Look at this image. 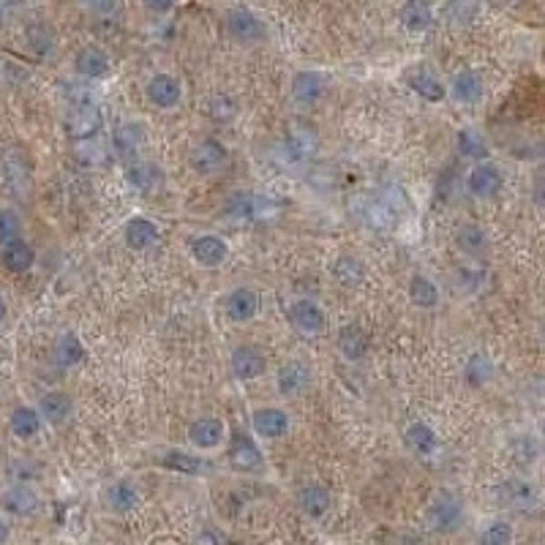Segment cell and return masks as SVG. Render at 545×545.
Masks as SVG:
<instances>
[{
    "label": "cell",
    "mask_w": 545,
    "mask_h": 545,
    "mask_svg": "<svg viewBox=\"0 0 545 545\" xmlns=\"http://www.w3.org/2000/svg\"><path fill=\"white\" fill-rule=\"evenodd\" d=\"M281 205L270 194L259 191H232L224 199V216L235 224H267L278 218Z\"/></svg>",
    "instance_id": "obj_1"
},
{
    "label": "cell",
    "mask_w": 545,
    "mask_h": 545,
    "mask_svg": "<svg viewBox=\"0 0 545 545\" xmlns=\"http://www.w3.org/2000/svg\"><path fill=\"white\" fill-rule=\"evenodd\" d=\"M278 150H281V158H284L287 164L303 167V164H308V161L317 156V150H319V134H317V128H314L311 123H306V120H289V123H287V131H284V136H281Z\"/></svg>",
    "instance_id": "obj_2"
},
{
    "label": "cell",
    "mask_w": 545,
    "mask_h": 545,
    "mask_svg": "<svg viewBox=\"0 0 545 545\" xmlns=\"http://www.w3.org/2000/svg\"><path fill=\"white\" fill-rule=\"evenodd\" d=\"M30 158L25 153V147H8L0 158V175L5 188L16 197V199H27L30 188H33V175H30Z\"/></svg>",
    "instance_id": "obj_3"
},
{
    "label": "cell",
    "mask_w": 545,
    "mask_h": 545,
    "mask_svg": "<svg viewBox=\"0 0 545 545\" xmlns=\"http://www.w3.org/2000/svg\"><path fill=\"white\" fill-rule=\"evenodd\" d=\"M426 521L437 535H453L461 530L464 524V505L453 491H439L429 510H426Z\"/></svg>",
    "instance_id": "obj_4"
},
{
    "label": "cell",
    "mask_w": 545,
    "mask_h": 545,
    "mask_svg": "<svg viewBox=\"0 0 545 545\" xmlns=\"http://www.w3.org/2000/svg\"><path fill=\"white\" fill-rule=\"evenodd\" d=\"M227 33H229L232 41L251 46V44H259L267 35V27H265L259 14H254L246 5H235V8L227 11Z\"/></svg>",
    "instance_id": "obj_5"
},
{
    "label": "cell",
    "mask_w": 545,
    "mask_h": 545,
    "mask_svg": "<svg viewBox=\"0 0 545 545\" xmlns=\"http://www.w3.org/2000/svg\"><path fill=\"white\" fill-rule=\"evenodd\" d=\"M188 164H191V169H194L197 175L210 177V175H218V172L227 169V164H229V150H227V145H224L221 139L207 136V139H202V142L194 145V150H191V156H188Z\"/></svg>",
    "instance_id": "obj_6"
},
{
    "label": "cell",
    "mask_w": 545,
    "mask_h": 545,
    "mask_svg": "<svg viewBox=\"0 0 545 545\" xmlns=\"http://www.w3.org/2000/svg\"><path fill=\"white\" fill-rule=\"evenodd\" d=\"M63 128H66V136H68L74 145H79V142H90V139H96L98 131L104 128V115H101V109H98L96 104H87V106H71V112H68Z\"/></svg>",
    "instance_id": "obj_7"
},
{
    "label": "cell",
    "mask_w": 545,
    "mask_h": 545,
    "mask_svg": "<svg viewBox=\"0 0 545 545\" xmlns=\"http://www.w3.org/2000/svg\"><path fill=\"white\" fill-rule=\"evenodd\" d=\"M497 500L500 505L519 510V513H532L538 508V486L527 478H508L497 486Z\"/></svg>",
    "instance_id": "obj_8"
},
{
    "label": "cell",
    "mask_w": 545,
    "mask_h": 545,
    "mask_svg": "<svg viewBox=\"0 0 545 545\" xmlns=\"http://www.w3.org/2000/svg\"><path fill=\"white\" fill-rule=\"evenodd\" d=\"M227 459H229V467L235 472H259L265 459H262V450L259 445L254 442V437H248L246 431H235L229 437V448H227Z\"/></svg>",
    "instance_id": "obj_9"
},
{
    "label": "cell",
    "mask_w": 545,
    "mask_h": 545,
    "mask_svg": "<svg viewBox=\"0 0 545 545\" xmlns=\"http://www.w3.org/2000/svg\"><path fill=\"white\" fill-rule=\"evenodd\" d=\"M328 87H330V79L322 74V71H314V68H306V71H298L292 76V98L300 104V106H314L319 104L325 96H328Z\"/></svg>",
    "instance_id": "obj_10"
},
{
    "label": "cell",
    "mask_w": 545,
    "mask_h": 545,
    "mask_svg": "<svg viewBox=\"0 0 545 545\" xmlns=\"http://www.w3.org/2000/svg\"><path fill=\"white\" fill-rule=\"evenodd\" d=\"M505 188V175L497 164L491 161H483V164H475L472 172L467 175V191L475 197V199H494L500 191Z\"/></svg>",
    "instance_id": "obj_11"
},
{
    "label": "cell",
    "mask_w": 545,
    "mask_h": 545,
    "mask_svg": "<svg viewBox=\"0 0 545 545\" xmlns=\"http://www.w3.org/2000/svg\"><path fill=\"white\" fill-rule=\"evenodd\" d=\"M229 368L235 374V379L240 382H251V379H259L265 371H267V358L259 347H251V344H243L237 349H232L229 355Z\"/></svg>",
    "instance_id": "obj_12"
},
{
    "label": "cell",
    "mask_w": 545,
    "mask_h": 545,
    "mask_svg": "<svg viewBox=\"0 0 545 545\" xmlns=\"http://www.w3.org/2000/svg\"><path fill=\"white\" fill-rule=\"evenodd\" d=\"M145 139H147L145 123H139V120H123L112 128V150L123 158L136 161V156L145 147Z\"/></svg>",
    "instance_id": "obj_13"
},
{
    "label": "cell",
    "mask_w": 545,
    "mask_h": 545,
    "mask_svg": "<svg viewBox=\"0 0 545 545\" xmlns=\"http://www.w3.org/2000/svg\"><path fill=\"white\" fill-rule=\"evenodd\" d=\"M289 319H292V325H295L300 333H306V336H319V333H325V328H328V314H325V308H322L319 303L308 300V298H300V300H295V303L289 306Z\"/></svg>",
    "instance_id": "obj_14"
},
{
    "label": "cell",
    "mask_w": 545,
    "mask_h": 545,
    "mask_svg": "<svg viewBox=\"0 0 545 545\" xmlns=\"http://www.w3.org/2000/svg\"><path fill=\"white\" fill-rule=\"evenodd\" d=\"M276 388H278L281 399H298V396H303L311 388V368L303 360H287L278 368Z\"/></svg>",
    "instance_id": "obj_15"
},
{
    "label": "cell",
    "mask_w": 545,
    "mask_h": 545,
    "mask_svg": "<svg viewBox=\"0 0 545 545\" xmlns=\"http://www.w3.org/2000/svg\"><path fill=\"white\" fill-rule=\"evenodd\" d=\"M191 257L202 267H221L229 257V246L221 235H213V232L197 235L191 240Z\"/></svg>",
    "instance_id": "obj_16"
},
{
    "label": "cell",
    "mask_w": 545,
    "mask_h": 545,
    "mask_svg": "<svg viewBox=\"0 0 545 545\" xmlns=\"http://www.w3.org/2000/svg\"><path fill=\"white\" fill-rule=\"evenodd\" d=\"M145 93H147V101H150L156 109H175V106L180 104V98H183V85H180V79L172 76V74H156V76L147 82Z\"/></svg>",
    "instance_id": "obj_17"
},
{
    "label": "cell",
    "mask_w": 545,
    "mask_h": 545,
    "mask_svg": "<svg viewBox=\"0 0 545 545\" xmlns=\"http://www.w3.org/2000/svg\"><path fill=\"white\" fill-rule=\"evenodd\" d=\"M224 311H227L229 322H235V325L251 322L259 314V295H257V289H251V287L232 289L227 295V300H224Z\"/></svg>",
    "instance_id": "obj_18"
},
{
    "label": "cell",
    "mask_w": 545,
    "mask_h": 545,
    "mask_svg": "<svg viewBox=\"0 0 545 545\" xmlns=\"http://www.w3.org/2000/svg\"><path fill=\"white\" fill-rule=\"evenodd\" d=\"M336 347H338V352H341L344 360L358 363V360H363V358L368 355V349H371V336H368L366 328H360V325L352 322V325H344V328L338 330Z\"/></svg>",
    "instance_id": "obj_19"
},
{
    "label": "cell",
    "mask_w": 545,
    "mask_h": 545,
    "mask_svg": "<svg viewBox=\"0 0 545 545\" xmlns=\"http://www.w3.org/2000/svg\"><path fill=\"white\" fill-rule=\"evenodd\" d=\"M251 429L262 439H281L289 431V415L278 407H265L251 415Z\"/></svg>",
    "instance_id": "obj_20"
},
{
    "label": "cell",
    "mask_w": 545,
    "mask_h": 545,
    "mask_svg": "<svg viewBox=\"0 0 545 545\" xmlns=\"http://www.w3.org/2000/svg\"><path fill=\"white\" fill-rule=\"evenodd\" d=\"M227 439V426L221 418H199L188 426V442L199 450H213Z\"/></svg>",
    "instance_id": "obj_21"
},
{
    "label": "cell",
    "mask_w": 545,
    "mask_h": 545,
    "mask_svg": "<svg viewBox=\"0 0 545 545\" xmlns=\"http://www.w3.org/2000/svg\"><path fill=\"white\" fill-rule=\"evenodd\" d=\"M3 508H5V513H11L16 519H33L41 510V497L30 486L16 483L3 494Z\"/></svg>",
    "instance_id": "obj_22"
},
{
    "label": "cell",
    "mask_w": 545,
    "mask_h": 545,
    "mask_svg": "<svg viewBox=\"0 0 545 545\" xmlns=\"http://www.w3.org/2000/svg\"><path fill=\"white\" fill-rule=\"evenodd\" d=\"M123 240H126V246L131 251H147V248H153L161 240V232H158V227L150 218L134 216L126 224V229H123Z\"/></svg>",
    "instance_id": "obj_23"
},
{
    "label": "cell",
    "mask_w": 545,
    "mask_h": 545,
    "mask_svg": "<svg viewBox=\"0 0 545 545\" xmlns=\"http://www.w3.org/2000/svg\"><path fill=\"white\" fill-rule=\"evenodd\" d=\"M404 445L418 459H431L439 450V437L429 423H412L404 431Z\"/></svg>",
    "instance_id": "obj_24"
},
{
    "label": "cell",
    "mask_w": 545,
    "mask_h": 545,
    "mask_svg": "<svg viewBox=\"0 0 545 545\" xmlns=\"http://www.w3.org/2000/svg\"><path fill=\"white\" fill-rule=\"evenodd\" d=\"M74 68L82 79H101L109 74V55L101 46H82L74 55Z\"/></svg>",
    "instance_id": "obj_25"
},
{
    "label": "cell",
    "mask_w": 545,
    "mask_h": 545,
    "mask_svg": "<svg viewBox=\"0 0 545 545\" xmlns=\"http://www.w3.org/2000/svg\"><path fill=\"white\" fill-rule=\"evenodd\" d=\"M450 93L459 104H478L486 93V82L480 76V71L475 68H461L453 82H450Z\"/></svg>",
    "instance_id": "obj_26"
},
{
    "label": "cell",
    "mask_w": 545,
    "mask_h": 545,
    "mask_svg": "<svg viewBox=\"0 0 545 545\" xmlns=\"http://www.w3.org/2000/svg\"><path fill=\"white\" fill-rule=\"evenodd\" d=\"M409 87L429 104H439L445 101L448 96V87L442 85V79L429 68V66H418L412 74H409Z\"/></svg>",
    "instance_id": "obj_27"
},
{
    "label": "cell",
    "mask_w": 545,
    "mask_h": 545,
    "mask_svg": "<svg viewBox=\"0 0 545 545\" xmlns=\"http://www.w3.org/2000/svg\"><path fill=\"white\" fill-rule=\"evenodd\" d=\"M71 409H74V401H71L63 390H49V393H44L41 401H38V407H35L41 423H52V426L66 423L68 415H71Z\"/></svg>",
    "instance_id": "obj_28"
},
{
    "label": "cell",
    "mask_w": 545,
    "mask_h": 545,
    "mask_svg": "<svg viewBox=\"0 0 545 545\" xmlns=\"http://www.w3.org/2000/svg\"><path fill=\"white\" fill-rule=\"evenodd\" d=\"M330 276H333V281H336L338 287H344V289H358V287H363V281H366V265H363L358 257L341 254V257L333 262Z\"/></svg>",
    "instance_id": "obj_29"
},
{
    "label": "cell",
    "mask_w": 545,
    "mask_h": 545,
    "mask_svg": "<svg viewBox=\"0 0 545 545\" xmlns=\"http://www.w3.org/2000/svg\"><path fill=\"white\" fill-rule=\"evenodd\" d=\"M494 371H497V366L486 352H472L464 363V382L472 390H483L494 379Z\"/></svg>",
    "instance_id": "obj_30"
},
{
    "label": "cell",
    "mask_w": 545,
    "mask_h": 545,
    "mask_svg": "<svg viewBox=\"0 0 545 545\" xmlns=\"http://www.w3.org/2000/svg\"><path fill=\"white\" fill-rule=\"evenodd\" d=\"M0 259H3V267L8 273L22 276V273H27L33 267L35 251H33V246L27 240H14V243H8V246L0 248Z\"/></svg>",
    "instance_id": "obj_31"
},
{
    "label": "cell",
    "mask_w": 545,
    "mask_h": 545,
    "mask_svg": "<svg viewBox=\"0 0 545 545\" xmlns=\"http://www.w3.org/2000/svg\"><path fill=\"white\" fill-rule=\"evenodd\" d=\"M52 360H55L57 368H74V366H79L85 360V344L79 341V336L71 333V330L63 333V336H57L55 349H52Z\"/></svg>",
    "instance_id": "obj_32"
},
{
    "label": "cell",
    "mask_w": 545,
    "mask_h": 545,
    "mask_svg": "<svg viewBox=\"0 0 545 545\" xmlns=\"http://www.w3.org/2000/svg\"><path fill=\"white\" fill-rule=\"evenodd\" d=\"M106 508L117 516H126L139 508V489L131 480H117L106 489Z\"/></svg>",
    "instance_id": "obj_33"
},
{
    "label": "cell",
    "mask_w": 545,
    "mask_h": 545,
    "mask_svg": "<svg viewBox=\"0 0 545 545\" xmlns=\"http://www.w3.org/2000/svg\"><path fill=\"white\" fill-rule=\"evenodd\" d=\"M298 505H300V510H303L308 519H322V516L330 510L333 497H330V491H328L325 486L311 483V486H303V489L298 491Z\"/></svg>",
    "instance_id": "obj_34"
},
{
    "label": "cell",
    "mask_w": 545,
    "mask_h": 545,
    "mask_svg": "<svg viewBox=\"0 0 545 545\" xmlns=\"http://www.w3.org/2000/svg\"><path fill=\"white\" fill-rule=\"evenodd\" d=\"M456 246L467 254V257H486L491 243H489V232L480 224H461L456 232Z\"/></svg>",
    "instance_id": "obj_35"
},
{
    "label": "cell",
    "mask_w": 545,
    "mask_h": 545,
    "mask_svg": "<svg viewBox=\"0 0 545 545\" xmlns=\"http://www.w3.org/2000/svg\"><path fill=\"white\" fill-rule=\"evenodd\" d=\"M158 464H161L164 469H169V472L188 475V478L202 475V472L207 469V461H205V459H199V456H194V453H186V450H169V453H164V456L158 459Z\"/></svg>",
    "instance_id": "obj_36"
},
{
    "label": "cell",
    "mask_w": 545,
    "mask_h": 545,
    "mask_svg": "<svg viewBox=\"0 0 545 545\" xmlns=\"http://www.w3.org/2000/svg\"><path fill=\"white\" fill-rule=\"evenodd\" d=\"M456 147L464 158H472L478 164H483L489 156H491V147H489V139L478 131V128H461L456 134Z\"/></svg>",
    "instance_id": "obj_37"
},
{
    "label": "cell",
    "mask_w": 545,
    "mask_h": 545,
    "mask_svg": "<svg viewBox=\"0 0 545 545\" xmlns=\"http://www.w3.org/2000/svg\"><path fill=\"white\" fill-rule=\"evenodd\" d=\"M401 16V25L409 30V33H423L434 25V8L429 3H420V0H409L401 5L399 11Z\"/></svg>",
    "instance_id": "obj_38"
},
{
    "label": "cell",
    "mask_w": 545,
    "mask_h": 545,
    "mask_svg": "<svg viewBox=\"0 0 545 545\" xmlns=\"http://www.w3.org/2000/svg\"><path fill=\"white\" fill-rule=\"evenodd\" d=\"M126 183L136 191H150L161 183V169L150 161H131L126 167Z\"/></svg>",
    "instance_id": "obj_39"
},
{
    "label": "cell",
    "mask_w": 545,
    "mask_h": 545,
    "mask_svg": "<svg viewBox=\"0 0 545 545\" xmlns=\"http://www.w3.org/2000/svg\"><path fill=\"white\" fill-rule=\"evenodd\" d=\"M25 38L30 44V49L38 55V57H52L55 55V46H57V38H55V30L44 22H30L25 27Z\"/></svg>",
    "instance_id": "obj_40"
},
{
    "label": "cell",
    "mask_w": 545,
    "mask_h": 545,
    "mask_svg": "<svg viewBox=\"0 0 545 545\" xmlns=\"http://www.w3.org/2000/svg\"><path fill=\"white\" fill-rule=\"evenodd\" d=\"M409 300H412V306H418L423 311H431V308L439 306V287L429 276H412V281H409Z\"/></svg>",
    "instance_id": "obj_41"
},
{
    "label": "cell",
    "mask_w": 545,
    "mask_h": 545,
    "mask_svg": "<svg viewBox=\"0 0 545 545\" xmlns=\"http://www.w3.org/2000/svg\"><path fill=\"white\" fill-rule=\"evenodd\" d=\"M8 426H11V434L16 439H33L41 431V418H38V412L33 407H16L11 412Z\"/></svg>",
    "instance_id": "obj_42"
},
{
    "label": "cell",
    "mask_w": 545,
    "mask_h": 545,
    "mask_svg": "<svg viewBox=\"0 0 545 545\" xmlns=\"http://www.w3.org/2000/svg\"><path fill=\"white\" fill-rule=\"evenodd\" d=\"M237 112H240L237 101H235L232 96H227V93H216V96H210V98L205 101V115H207L213 123H218V126L232 123V120L237 117Z\"/></svg>",
    "instance_id": "obj_43"
},
{
    "label": "cell",
    "mask_w": 545,
    "mask_h": 545,
    "mask_svg": "<svg viewBox=\"0 0 545 545\" xmlns=\"http://www.w3.org/2000/svg\"><path fill=\"white\" fill-rule=\"evenodd\" d=\"M14 240H22V218H19L16 210L3 207L0 210V248L14 243Z\"/></svg>",
    "instance_id": "obj_44"
},
{
    "label": "cell",
    "mask_w": 545,
    "mask_h": 545,
    "mask_svg": "<svg viewBox=\"0 0 545 545\" xmlns=\"http://www.w3.org/2000/svg\"><path fill=\"white\" fill-rule=\"evenodd\" d=\"M478 543L480 545H513V527H510V521H502V519L491 521V524H489V527L480 532Z\"/></svg>",
    "instance_id": "obj_45"
},
{
    "label": "cell",
    "mask_w": 545,
    "mask_h": 545,
    "mask_svg": "<svg viewBox=\"0 0 545 545\" xmlns=\"http://www.w3.org/2000/svg\"><path fill=\"white\" fill-rule=\"evenodd\" d=\"M478 14H480L478 3H450V5H445V16L453 25H469Z\"/></svg>",
    "instance_id": "obj_46"
},
{
    "label": "cell",
    "mask_w": 545,
    "mask_h": 545,
    "mask_svg": "<svg viewBox=\"0 0 545 545\" xmlns=\"http://www.w3.org/2000/svg\"><path fill=\"white\" fill-rule=\"evenodd\" d=\"M510 453H513V459L519 461V464H535V459H538V442L532 439V437H519L516 442H513V448H510Z\"/></svg>",
    "instance_id": "obj_47"
},
{
    "label": "cell",
    "mask_w": 545,
    "mask_h": 545,
    "mask_svg": "<svg viewBox=\"0 0 545 545\" xmlns=\"http://www.w3.org/2000/svg\"><path fill=\"white\" fill-rule=\"evenodd\" d=\"M197 545H227V538L218 532V530H202L199 535H197Z\"/></svg>",
    "instance_id": "obj_48"
},
{
    "label": "cell",
    "mask_w": 545,
    "mask_h": 545,
    "mask_svg": "<svg viewBox=\"0 0 545 545\" xmlns=\"http://www.w3.org/2000/svg\"><path fill=\"white\" fill-rule=\"evenodd\" d=\"M8 538H11V527H8V521L0 516V545L8 543Z\"/></svg>",
    "instance_id": "obj_49"
},
{
    "label": "cell",
    "mask_w": 545,
    "mask_h": 545,
    "mask_svg": "<svg viewBox=\"0 0 545 545\" xmlns=\"http://www.w3.org/2000/svg\"><path fill=\"white\" fill-rule=\"evenodd\" d=\"M147 11H172V3H147Z\"/></svg>",
    "instance_id": "obj_50"
},
{
    "label": "cell",
    "mask_w": 545,
    "mask_h": 545,
    "mask_svg": "<svg viewBox=\"0 0 545 545\" xmlns=\"http://www.w3.org/2000/svg\"><path fill=\"white\" fill-rule=\"evenodd\" d=\"M5 314H8V306H5V300L0 298V322L5 319Z\"/></svg>",
    "instance_id": "obj_51"
},
{
    "label": "cell",
    "mask_w": 545,
    "mask_h": 545,
    "mask_svg": "<svg viewBox=\"0 0 545 545\" xmlns=\"http://www.w3.org/2000/svg\"><path fill=\"white\" fill-rule=\"evenodd\" d=\"M0 14H3V8H0Z\"/></svg>",
    "instance_id": "obj_52"
}]
</instances>
